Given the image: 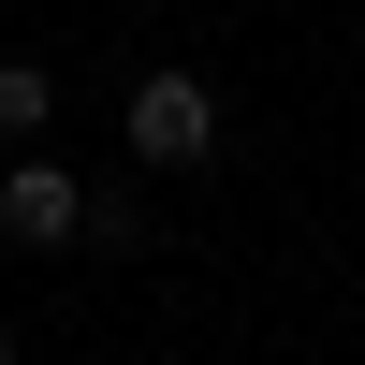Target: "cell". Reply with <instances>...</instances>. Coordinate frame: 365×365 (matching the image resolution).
I'll use <instances>...</instances> for the list:
<instances>
[{
	"mask_svg": "<svg viewBox=\"0 0 365 365\" xmlns=\"http://www.w3.org/2000/svg\"><path fill=\"white\" fill-rule=\"evenodd\" d=\"M117 132H132V161H161V175H190L205 146H220V88H205V73H146Z\"/></svg>",
	"mask_w": 365,
	"mask_h": 365,
	"instance_id": "6da1fadb",
	"label": "cell"
},
{
	"mask_svg": "<svg viewBox=\"0 0 365 365\" xmlns=\"http://www.w3.org/2000/svg\"><path fill=\"white\" fill-rule=\"evenodd\" d=\"M73 234H88V190H73V161L15 146V161H0V249H73Z\"/></svg>",
	"mask_w": 365,
	"mask_h": 365,
	"instance_id": "7a4b0ae2",
	"label": "cell"
},
{
	"mask_svg": "<svg viewBox=\"0 0 365 365\" xmlns=\"http://www.w3.org/2000/svg\"><path fill=\"white\" fill-rule=\"evenodd\" d=\"M44 117H58V73L44 58H0V146H29Z\"/></svg>",
	"mask_w": 365,
	"mask_h": 365,
	"instance_id": "3957f363",
	"label": "cell"
},
{
	"mask_svg": "<svg viewBox=\"0 0 365 365\" xmlns=\"http://www.w3.org/2000/svg\"><path fill=\"white\" fill-rule=\"evenodd\" d=\"M88 234H103V249H117V263H132V249H161V220H146V205H132V190H88Z\"/></svg>",
	"mask_w": 365,
	"mask_h": 365,
	"instance_id": "277c9868",
	"label": "cell"
},
{
	"mask_svg": "<svg viewBox=\"0 0 365 365\" xmlns=\"http://www.w3.org/2000/svg\"><path fill=\"white\" fill-rule=\"evenodd\" d=\"M0 351H15V322H0Z\"/></svg>",
	"mask_w": 365,
	"mask_h": 365,
	"instance_id": "5b68a950",
	"label": "cell"
}]
</instances>
